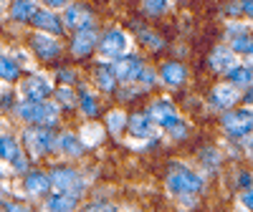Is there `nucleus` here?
<instances>
[{"label": "nucleus", "mask_w": 253, "mask_h": 212, "mask_svg": "<svg viewBox=\"0 0 253 212\" xmlns=\"http://www.w3.org/2000/svg\"><path fill=\"white\" fill-rule=\"evenodd\" d=\"M104 126H99V124H86L81 129V139H84V144L86 146H96V144H101L104 141Z\"/></svg>", "instance_id": "2f4dec72"}, {"label": "nucleus", "mask_w": 253, "mask_h": 212, "mask_svg": "<svg viewBox=\"0 0 253 212\" xmlns=\"http://www.w3.org/2000/svg\"><path fill=\"white\" fill-rule=\"evenodd\" d=\"M228 81L233 83V86H238L241 91L243 89H248L251 83H253V69H251V63H236L233 69L228 71Z\"/></svg>", "instance_id": "5701e85b"}, {"label": "nucleus", "mask_w": 253, "mask_h": 212, "mask_svg": "<svg viewBox=\"0 0 253 212\" xmlns=\"http://www.w3.org/2000/svg\"><path fill=\"white\" fill-rule=\"evenodd\" d=\"M220 124H223V132L228 139L233 141H246L251 134H253V106H241V109H228L223 111L220 116Z\"/></svg>", "instance_id": "f03ea898"}, {"label": "nucleus", "mask_w": 253, "mask_h": 212, "mask_svg": "<svg viewBox=\"0 0 253 212\" xmlns=\"http://www.w3.org/2000/svg\"><path fill=\"white\" fill-rule=\"evenodd\" d=\"M238 99H241V89L233 86L230 81H225V83H218V86L210 89L208 104H210L213 111H228V109H233V106L238 104Z\"/></svg>", "instance_id": "6e6552de"}, {"label": "nucleus", "mask_w": 253, "mask_h": 212, "mask_svg": "<svg viewBox=\"0 0 253 212\" xmlns=\"http://www.w3.org/2000/svg\"><path fill=\"white\" fill-rule=\"evenodd\" d=\"M198 164H200V172H205V175L218 172V167H220V152L215 149V146H208V149L200 152Z\"/></svg>", "instance_id": "b1692460"}, {"label": "nucleus", "mask_w": 253, "mask_h": 212, "mask_svg": "<svg viewBox=\"0 0 253 212\" xmlns=\"http://www.w3.org/2000/svg\"><path fill=\"white\" fill-rule=\"evenodd\" d=\"M243 149H246V157H248V159H253V134L243 141Z\"/></svg>", "instance_id": "a19ab883"}, {"label": "nucleus", "mask_w": 253, "mask_h": 212, "mask_svg": "<svg viewBox=\"0 0 253 212\" xmlns=\"http://www.w3.org/2000/svg\"><path fill=\"white\" fill-rule=\"evenodd\" d=\"M99 56L104 61H117L122 56H126L132 51V38L126 31L122 28H109V31H104V35L99 38Z\"/></svg>", "instance_id": "20e7f679"}, {"label": "nucleus", "mask_w": 253, "mask_h": 212, "mask_svg": "<svg viewBox=\"0 0 253 212\" xmlns=\"http://www.w3.org/2000/svg\"><path fill=\"white\" fill-rule=\"evenodd\" d=\"M147 111L152 114V119L157 121V126L165 132V129H170V126L182 116L180 111H177V106L172 104V99H155L150 106H147Z\"/></svg>", "instance_id": "9d476101"}, {"label": "nucleus", "mask_w": 253, "mask_h": 212, "mask_svg": "<svg viewBox=\"0 0 253 212\" xmlns=\"http://www.w3.org/2000/svg\"><path fill=\"white\" fill-rule=\"evenodd\" d=\"M175 3H182V0H175Z\"/></svg>", "instance_id": "a18cd8bd"}, {"label": "nucleus", "mask_w": 253, "mask_h": 212, "mask_svg": "<svg viewBox=\"0 0 253 212\" xmlns=\"http://www.w3.org/2000/svg\"><path fill=\"white\" fill-rule=\"evenodd\" d=\"M134 31H137V38H139V43L142 46H147L150 51H160L162 46H165V40L152 31V28H147V26H139V23H134Z\"/></svg>", "instance_id": "bb28decb"}, {"label": "nucleus", "mask_w": 253, "mask_h": 212, "mask_svg": "<svg viewBox=\"0 0 253 212\" xmlns=\"http://www.w3.org/2000/svg\"><path fill=\"white\" fill-rule=\"evenodd\" d=\"M228 46L233 48L238 56H253V35H251V31L248 33H241V35H233L228 40Z\"/></svg>", "instance_id": "c756f323"}, {"label": "nucleus", "mask_w": 253, "mask_h": 212, "mask_svg": "<svg viewBox=\"0 0 253 212\" xmlns=\"http://www.w3.org/2000/svg\"><path fill=\"white\" fill-rule=\"evenodd\" d=\"M126 132H129V137L134 139V144H150L160 137V126L157 121L152 119L150 111H137L129 116V124H126Z\"/></svg>", "instance_id": "39448f33"}, {"label": "nucleus", "mask_w": 253, "mask_h": 212, "mask_svg": "<svg viewBox=\"0 0 253 212\" xmlns=\"http://www.w3.org/2000/svg\"><path fill=\"white\" fill-rule=\"evenodd\" d=\"M51 177L46 172H38V169H33V172L26 175L23 179V187H26V192L28 195H48V189H51Z\"/></svg>", "instance_id": "412c9836"}, {"label": "nucleus", "mask_w": 253, "mask_h": 212, "mask_svg": "<svg viewBox=\"0 0 253 212\" xmlns=\"http://www.w3.org/2000/svg\"><path fill=\"white\" fill-rule=\"evenodd\" d=\"M56 146L66 154V157H81L84 149H86V144H84L81 137L71 134V132H63L61 137H56Z\"/></svg>", "instance_id": "4be33fe9"}, {"label": "nucleus", "mask_w": 253, "mask_h": 212, "mask_svg": "<svg viewBox=\"0 0 253 212\" xmlns=\"http://www.w3.org/2000/svg\"><path fill=\"white\" fill-rule=\"evenodd\" d=\"M86 23H94V15L89 10V5H84V3H71L66 5V10H63V26L76 31L81 26H86Z\"/></svg>", "instance_id": "f3484780"}, {"label": "nucleus", "mask_w": 253, "mask_h": 212, "mask_svg": "<svg viewBox=\"0 0 253 212\" xmlns=\"http://www.w3.org/2000/svg\"><path fill=\"white\" fill-rule=\"evenodd\" d=\"M243 101H246L248 106H253V83H251V86L246 89V94H243Z\"/></svg>", "instance_id": "c03bdc74"}, {"label": "nucleus", "mask_w": 253, "mask_h": 212, "mask_svg": "<svg viewBox=\"0 0 253 212\" xmlns=\"http://www.w3.org/2000/svg\"><path fill=\"white\" fill-rule=\"evenodd\" d=\"M0 15H3V10H0Z\"/></svg>", "instance_id": "49530a36"}, {"label": "nucleus", "mask_w": 253, "mask_h": 212, "mask_svg": "<svg viewBox=\"0 0 253 212\" xmlns=\"http://www.w3.org/2000/svg\"><path fill=\"white\" fill-rule=\"evenodd\" d=\"M58 78H61L63 83H74V81H76V73H74L71 69H61V71H58Z\"/></svg>", "instance_id": "ea45409f"}, {"label": "nucleus", "mask_w": 253, "mask_h": 212, "mask_svg": "<svg viewBox=\"0 0 253 212\" xmlns=\"http://www.w3.org/2000/svg\"><path fill=\"white\" fill-rule=\"evenodd\" d=\"M79 109L86 114V116H96L99 111V101L89 89H79Z\"/></svg>", "instance_id": "7c9ffc66"}, {"label": "nucleus", "mask_w": 253, "mask_h": 212, "mask_svg": "<svg viewBox=\"0 0 253 212\" xmlns=\"http://www.w3.org/2000/svg\"><path fill=\"white\" fill-rule=\"evenodd\" d=\"M243 3H246V0H230V3L225 5V13H228V15H233V18L243 15Z\"/></svg>", "instance_id": "4c0bfd02"}, {"label": "nucleus", "mask_w": 253, "mask_h": 212, "mask_svg": "<svg viewBox=\"0 0 253 212\" xmlns=\"http://www.w3.org/2000/svg\"><path fill=\"white\" fill-rule=\"evenodd\" d=\"M18 76H20V66H18L10 56L0 53V81L13 83V81H18Z\"/></svg>", "instance_id": "c85d7f7f"}, {"label": "nucleus", "mask_w": 253, "mask_h": 212, "mask_svg": "<svg viewBox=\"0 0 253 212\" xmlns=\"http://www.w3.org/2000/svg\"><path fill=\"white\" fill-rule=\"evenodd\" d=\"M58 104H48L46 99H26L18 104V116L28 124L53 126L58 121Z\"/></svg>", "instance_id": "7ed1b4c3"}, {"label": "nucleus", "mask_w": 253, "mask_h": 212, "mask_svg": "<svg viewBox=\"0 0 253 212\" xmlns=\"http://www.w3.org/2000/svg\"><path fill=\"white\" fill-rule=\"evenodd\" d=\"M112 63V69H114V73H117V78H119V83H129V81H137L139 78V73H142V69H144V61H142V56H137V53H126V56H122V58H117V61H109Z\"/></svg>", "instance_id": "1a4fd4ad"}, {"label": "nucleus", "mask_w": 253, "mask_h": 212, "mask_svg": "<svg viewBox=\"0 0 253 212\" xmlns=\"http://www.w3.org/2000/svg\"><path fill=\"white\" fill-rule=\"evenodd\" d=\"M51 182L56 189H63V192H74V195H81L86 182L84 177L76 172V169H69V167H56L53 175H51Z\"/></svg>", "instance_id": "9b49d317"}, {"label": "nucleus", "mask_w": 253, "mask_h": 212, "mask_svg": "<svg viewBox=\"0 0 253 212\" xmlns=\"http://www.w3.org/2000/svg\"><path fill=\"white\" fill-rule=\"evenodd\" d=\"M20 94H23L26 99H48L53 94V83L48 76L43 73H28V78L20 83Z\"/></svg>", "instance_id": "ddd939ff"}, {"label": "nucleus", "mask_w": 253, "mask_h": 212, "mask_svg": "<svg viewBox=\"0 0 253 212\" xmlns=\"http://www.w3.org/2000/svg\"><path fill=\"white\" fill-rule=\"evenodd\" d=\"M243 15H248L253 20V0H246V3H243Z\"/></svg>", "instance_id": "37998d69"}, {"label": "nucleus", "mask_w": 253, "mask_h": 212, "mask_svg": "<svg viewBox=\"0 0 253 212\" xmlns=\"http://www.w3.org/2000/svg\"><path fill=\"white\" fill-rule=\"evenodd\" d=\"M248 31H251V26H248V23H241L238 18H236V20H228V23H225V38H228V40L233 38V35L248 33Z\"/></svg>", "instance_id": "c9c22d12"}, {"label": "nucleus", "mask_w": 253, "mask_h": 212, "mask_svg": "<svg viewBox=\"0 0 253 212\" xmlns=\"http://www.w3.org/2000/svg\"><path fill=\"white\" fill-rule=\"evenodd\" d=\"M56 104L61 106V109H76V104H79V94L71 91L69 86H61L56 89Z\"/></svg>", "instance_id": "473e14b6"}, {"label": "nucleus", "mask_w": 253, "mask_h": 212, "mask_svg": "<svg viewBox=\"0 0 253 212\" xmlns=\"http://www.w3.org/2000/svg\"><path fill=\"white\" fill-rule=\"evenodd\" d=\"M41 3H43L46 8H61V5H66L69 0H41Z\"/></svg>", "instance_id": "79ce46f5"}, {"label": "nucleus", "mask_w": 253, "mask_h": 212, "mask_svg": "<svg viewBox=\"0 0 253 212\" xmlns=\"http://www.w3.org/2000/svg\"><path fill=\"white\" fill-rule=\"evenodd\" d=\"M236 184H238V192H241V189H248V187L253 184V175H251V172H241V175L236 177Z\"/></svg>", "instance_id": "58836bf2"}, {"label": "nucleus", "mask_w": 253, "mask_h": 212, "mask_svg": "<svg viewBox=\"0 0 253 212\" xmlns=\"http://www.w3.org/2000/svg\"><path fill=\"white\" fill-rule=\"evenodd\" d=\"M238 205L243 210H251L253 212V184L248 189H241V195H238Z\"/></svg>", "instance_id": "e433bc0d"}, {"label": "nucleus", "mask_w": 253, "mask_h": 212, "mask_svg": "<svg viewBox=\"0 0 253 212\" xmlns=\"http://www.w3.org/2000/svg\"><path fill=\"white\" fill-rule=\"evenodd\" d=\"M79 197L81 195H74V192H63V189H58V192H53L51 197H46L43 207L51 210V212H69L79 205Z\"/></svg>", "instance_id": "6ab92c4d"}, {"label": "nucleus", "mask_w": 253, "mask_h": 212, "mask_svg": "<svg viewBox=\"0 0 253 212\" xmlns=\"http://www.w3.org/2000/svg\"><path fill=\"white\" fill-rule=\"evenodd\" d=\"M31 48H33V53L38 58H43V61H53V58L61 56V43L56 40V35L43 33V31L31 38Z\"/></svg>", "instance_id": "2eb2a0df"}, {"label": "nucleus", "mask_w": 253, "mask_h": 212, "mask_svg": "<svg viewBox=\"0 0 253 212\" xmlns=\"http://www.w3.org/2000/svg\"><path fill=\"white\" fill-rule=\"evenodd\" d=\"M160 81L165 83L167 89H180L182 83L187 81V69L182 66L180 61H165L160 66Z\"/></svg>", "instance_id": "dca6fc26"}, {"label": "nucleus", "mask_w": 253, "mask_h": 212, "mask_svg": "<svg viewBox=\"0 0 253 212\" xmlns=\"http://www.w3.org/2000/svg\"><path fill=\"white\" fill-rule=\"evenodd\" d=\"M36 0H13L10 5V18L18 20V23H23V20H31L33 13H36Z\"/></svg>", "instance_id": "393cba45"}, {"label": "nucleus", "mask_w": 253, "mask_h": 212, "mask_svg": "<svg viewBox=\"0 0 253 212\" xmlns=\"http://www.w3.org/2000/svg\"><path fill=\"white\" fill-rule=\"evenodd\" d=\"M0 162H8L15 172H26V157L10 134H0Z\"/></svg>", "instance_id": "4468645a"}, {"label": "nucleus", "mask_w": 253, "mask_h": 212, "mask_svg": "<svg viewBox=\"0 0 253 212\" xmlns=\"http://www.w3.org/2000/svg\"><path fill=\"white\" fill-rule=\"evenodd\" d=\"M99 46V33H96V23H86L74 31L71 38V53L76 58H86L94 48Z\"/></svg>", "instance_id": "0eeeda50"}, {"label": "nucleus", "mask_w": 253, "mask_h": 212, "mask_svg": "<svg viewBox=\"0 0 253 212\" xmlns=\"http://www.w3.org/2000/svg\"><path fill=\"white\" fill-rule=\"evenodd\" d=\"M167 132V137H170V139H175V141H182V139H187V134H190V124L180 116L172 126H170V129H165Z\"/></svg>", "instance_id": "f704fd0d"}, {"label": "nucleus", "mask_w": 253, "mask_h": 212, "mask_svg": "<svg viewBox=\"0 0 253 212\" xmlns=\"http://www.w3.org/2000/svg\"><path fill=\"white\" fill-rule=\"evenodd\" d=\"M94 81H96V89L104 91V94H112V91L117 89V81H119V78H117V73H114V69H112L109 61H104L101 66H96Z\"/></svg>", "instance_id": "aec40b11"}, {"label": "nucleus", "mask_w": 253, "mask_h": 212, "mask_svg": "<svg viewBox=\"0 0 253 212\" xmlns=\"http://www.w3.org/2000/svg\"><path fill=\"white\" fill-rule=\"evenodd\" d=\"M139 8H142V13H144L147 18H162V15L170 13L172 0H142Z\"/></svg>", "instance_id": "a878e982"}, {"label": "nucleus", "mask_w": 253, "mask_h": 212, "mask_svg": "<svg viewBox=\"0 0 253 212\" xmlns=\"http://www.w3.org/2000/svg\"><path fill=\"white\" fill-rule=\"evenodd\" d=\"M31 23L36 26V31H43L51 35H61L63 33V20L53 13V10H36Z\"/></svg>", "instance_id": "a211bd4d"}, {"label": "nucleus", "mask_w": 253, "mask_h": 212, "mask_svg": "<svg viewBox=\"0 0 253 212\" xmlns=\"http://www.w3.org/2000/svg\"><path fill=\"white\" fill-rule=\"evenodd\" d=\"M238 63V53L230 48V46H215L208 56V66L213 73H220V76H228V71Z\"/></svg>", "instance_id": "f8f14e48"}, {"label": "nucleus", "mask_w": 253, "mask_h": 212, "mask_svg": "<svg viewBox=\"0 0 253 212\" xmlns=\"http://www.w3.org/2000/svg\"><path fill=\"white\" fill-rule=\"evenodd\" d=\"M23 141H26V149L33 157H43L56 146L53 132L48 126H41V124H31V129H26V134H23Z\"/></svg>", "instance_id": "423d86ee"}, {"label": "nucleus", "mask_w": 253, "mask_h": 212, "mask_svg": "<svg viewBox=\"0 0 253 212\" xmlns=\"http://www.w3.org/2000/svg\"><path fill=\"white\" fill-rule=\"evenodd\" d=\"M126 124H129V116H126L122 109H114L107 116V132L114 134V137H122L126 132Z\"/></svg>", "instance_id": "cd10ccee"}, {"label": "nucleus", "mask_w": 253, "mask_h": 212, "mask_svg": "<svg viewBox=\"0 0 253 212\" xmlns=\"http://www.w3.org/2000/svg\"><path fill=\"white\" fill-rule=\"evenodd\" d=\"M157 81H160V71L152 69V66H144L142 73H139V78H137V83H139L144 91H150L152 86H157Z\"/></svg>", "instance_id": "72a5a7b5"}, {"label": "nucleus", "mask_w": 253, "mask_h": 212, "mask_svg": "<svg viewBox=\"0 0 253 212\" xmlns=\"http://www.w3.org/2000/svg\"><path fill=\"white\" fill-rule=\"evenodd\" d=\"M165 187L175 200L185 197V195H200L205 189V175L193 169L190 164H185V162H170Z\"/></svg>", "instance_id": "f257e3e1"}]
</instances>
